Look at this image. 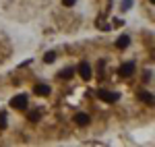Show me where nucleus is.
Here are the masks:
<instances>
[{
  "label": "nucleus",
  "mask_w": 155,
  "mask_h": 147,
  "mask_svg": "<svg viewBox=\"0 0 155 147\" xmlns=\"http://www.w3.org/2000/svg\"><path fill=\"white\" fill-rule=\"evenodd\" d=\"M97 98L107 102V104H114V102H118V93H112V91H106V89H97Z\"/></svg>",
  "instance_id": "obj_1"
},
{
  "label": "nucleus",
  "mask_w": 155,
  "mask_h": 147,
  "mask_svg": "<svg viewBox=\"0 0 155 147\" xmlns=\"http://www.w3.org/2000/svg\"><path fill=\"white\" fill-rule=\"evenodd\" d=\"M25 106H27V95H15V98L11 99V108L12 110H23Z\"/></svg>",
  "instance_id": "obj_2"
},
{
  "label": "nucleus",
  "mask_w": 155,
  "mask_h": 147,
  "mask_svg": "<svg viewBox=\"0 0 155 147\" xmlns=\"http://www.w3.org/2000/svg\"><path fill=\"white\" fill-rule=\"evenodd\" d=\"M120 75H122V77H132V75H134V64H132V62H124V64L120 66Z\"/></svg>",
  "instance_id": "obj_3"
},
{
  "label": "nucleus",
  "mask_w": 155,
  "mask_h": 147,
  "mask_svg": "<svg viewBox=\"0 0 155 147\" xmlns=\"http://www.w3.org/2000/svg\"><path fill=\"white\" fill-rule=\"evenodd\" d=\"M79 73H81V77H83L85 81H89V79H91V66H89L87 62H81V64H79Z\"/></svg>",
  "instance_id": "obj_4"
},
{
  "label": "nucleus",
  "mask_w": 155,
  "mask_h": 147,
  "mask_svg": "<svg viewBox=\"0 0 155 147\" xmlns=\"http://www.w3.org/2000/svg\"><path fill=\"white\" fill-rule=\"evenodd\" d=\"M116 46H118V50H126L128 46H130V37L128 35H120L118 42H116Z\"/></svg>",
  "instance_id": "obj_5"
},
{
  "label": "nucleus",
  "mask_w": 155,
  "mask_h": 147,
  "mask_svg": "<svg viewBox=\"0 0 155 147\" xmlns=\"http://www.w3.org/2000/svg\"><path fill=\"white\" fill-rule=\"evenodd\" d=\"M89 120H91V118H89L87 114H77V116H74V122L81 124V126H87V124H89Z\"/></svg>",
  "instance_id": "obj_6"
},
{
  "label": "nucleus",
  "mask_w": 155,
  "mask_h": 147,
  "mask_svg": "<svg viewBox=\"0 0 155 147\" xmlns=\"http://www.w3.org/2000/svg\"><path fill=\"white\" fill-rule=\"evenodd\" d=\"M33 91H35L37 95H41V98L50 95V87L48 85H35V89H33Z\"/></svg>",
  "instance_id": "obj_7"
},
{
  "label": "nucleus",
  "mask_w": 155,
  "mask_h": 147,
  "mask_svg": "<svg viewBox=\"0 0 155 147\" xmlns=\"http://www.w3.org/2000/svg\"><path fill=\"white\" fill-rule=\"evenodd\" d=\"M139 99H141V102H147V104H153V95H151V93H147V91L139 93Z\"/></svg>",
  "instance_id": "obj_8"
},
{
  "label": "nucleus",
  "mask_w": 155,
  "mask_h": 147,
  "mask_svg": "<svg viewBox=\"0 0 155 147\" xmlns=\"http://www.w3.org/2000/svg\"><path fill=\"white\" fill-rule=\"evenodd\" d=\"M54 58H56V54H54V52H48V54H44V62H54Z\"/></svg>",
  "instance_id": "obj_9"
},
{
  "label": "nucleus",
  "mask_w": 155,
  "mask_h": 147,
  "mask_svg": "<svg viewBox=\"0 0 155 147\" xmlns=\"http://www.w3.org/2000/svg\"><path fill=\"white\" fill-rule=\"evenodd\" d=\"M60 77H62V79H71L72 77V68H64V71L60 73Z\"/></svg>",
  "instance_id": "obj_10"
},
{
  "label": "nucleus",
  "mask_w": 155,
  "mask_h": 147,
  "mask_svg": "<svg viewBox=\"0 0 155 147\" xmlns=\"http://www.w3.org/2000/svg\"><path fill=\"white\" fill-rule=\"evenodd\" d=\"M0 129H6V116L0 114Z\"/></svg>",
  "instance_id": "obj_11"
},
{
  "label": "nucleus",
  "mask_w": 155,
  "mask_h": 147,
  "mask_svg": "<svg viewBox=\"0 0 155 147\" xmlns=\"http://www.w3.org/2000/svg\"><path fill=\"white\" fill-rule=\"evenodd\" d=\"M62 4H64V6H74L77 0H62Z\"/></svg>",
  "instance_id": "obj_12"
},
{
  "label": "nucleus",
  "mask_w": 155,
  "mask_h": 147,
  "mask_svg": "<svg viewBox=\"0 0 155 147\" xmlns=\"http://www.w3.org/2000/svg\"><path fill=\"white\" fill-rule=\"evenodd\" d=\"M37 118H39V112H31L29 114V120H37Z\"/></svg>",
  "instance_id": "obj_13"
},
{
  "label": "nucleus",
  "mask_w": 155,
  "mask_h": 147,
  "mask_svg": "<svg viewBox=\"0 0 155 147\" xmlns=\"http://www.w3.org/2000/svg\"><path fill=\"white\" fill-rule=\"evenodd\" d=\"M149 2H153V0H149Z\"/></svg>",
  "instance_id": "obj_14"
}]
</instances>
